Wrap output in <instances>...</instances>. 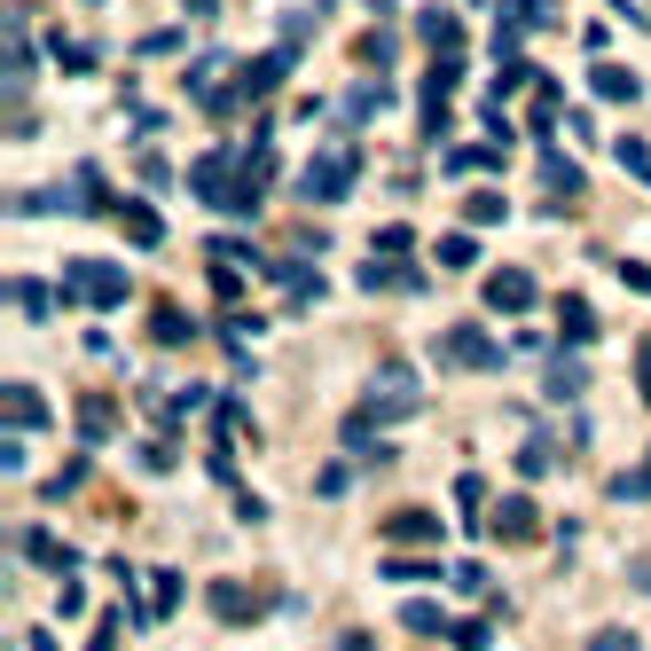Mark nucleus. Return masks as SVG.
<instances>
[{
  "instance_id": "nucleus-1",
  "label": "nucleus",
  "mask_w": 651,
  "mask_h": 651,
  "mask_svg": "<svg viewBox=\"0 0 651 651\" xmlns=\"http://www.w3.org/2000/svg\"><path fill=\"white\" fill-rule=\"evenodd\" d=\"M189 197L213 205V213H228V220H251V213H259V189L244 180V157H236V149H205V157L189 165Z\"/></svg>"
},
{
  "instance_id": "nucleus-2",
  "label": "nucleus",
  "mask_w": 651,
  "mask_h": 651,
  "mask_svg": "<svg viewBox=\"0 0 651 651\" xmlns=\"http://www.w3.org/2000/svg\"><path fill=\"white\" fill-rule=\"evenodd\" d=\"M63 291H71L79 307H95V314H118V307L134 299V283H126V267H111V259H71V275H63Z\"/></svg>"
},
{
  "instance_id": "nucleus-3",
  "label": "nucleus",
  "mask_w": 651,
  "mask_h": 651,
  "mask_svg": "<svg viewBox=\"0 0 651 651\" xmlns=\"http://www.w3.org/2000/svg\"><path fill=\"white\" fill-rule=\"evenodd\" d=\"M353 180H361V157L353 149H314L307 173H299V197L307 205H338V197H353Z\"/></svg>"
},
{
  "instance_id": "nucleus-4",
  "label": "nucleus",
  "mask_w": 651,
  "mask_h": 651,
  "mask_svg": "<svg viewBox=\"0 0 651 651\" xmlns=\"http://www.w3.org/2000/svg\"><path fill=\"white\" fill-rule=\"evenodd\" d=\"M416 409H424V385H416V369H409V361H378V378H369V416L401 424V416H416Z\"/></svg>"
},
{
  "instance_id": "nucleus-5",
  "label": "nucleus",
  "mask_w": 651,
  "mask_h": 651,
  "mask_svg": "<svg viewBox=\"0 0 651 651\" xmlns=\"http://www.w3.org/2000/svg\"><path fill=\"white\" fill-rule=\"evenodd\" d=\"M440 361H447V369H503L510 353H503L479 322H447V330H440Z\"/></svg>"
},
{
  "instance_id": "nucleus-6",
  "label": "nucleus",
  "mask_w": 651,
  "mask_h": 651,
  "mask_svg": "<svg viewBox=\"0 0 651 651\" xmlns=\"http://www.w3.org/2000/svg\"><path fill=\"white\" fill-rule=\"evenodd\" d=\"M455 79H463V55H432V71H424V95H416V118H424V134H440V126H447Z\"/></svg>"
},
{
  "instance_id": "nucleus-7",
  "label": "nucleus",
  "mask_w": 651,
  "mask_h": 651,
  "mask_svg": "<svg viewBox=\"0 0 651 651\" xmlns=\"http://www.w3.org/2000/svg\"><path fill=\"white\" fill-rule=\"evenodd\" d=\"M534 534H541V510H534L526 495H503V503L487 510V541H510V549H518V541H534Z\"/></svg>"
},
{
  "instance_id": "nucleus-8",
  "label": "nucleus",
  "mask_w": 651,
  "mask_h": 651,
  "mask_svg": "<svg viewBox=\"0 0 651 651\" xmlns=\"http://www.w3.org/2000/svg\"><path fill=\"white\" fill-rule=\"evenodd\" d=\"M479 299H487L495 314H526V307H534L541 291H534V275H526V267H495L487 283H479Z\"/></svg>"
},
{
  "instance_id": "nucleus-9",
  "label": "nucleus",
  "mask_w": 651,
  "mask_h": 651,
  "mask_svg": "<svg viewBox=\"0 0 651 651\" xmlns=\"http://www.w3.org/2000/svg\"><path fill=\"white\" fill-rule=\"evenodd\" d=\"M291 63H299V48H275V55H259V63H244V103H259V95H275V86L291 79Z\"/></svg>"
},
{
  "instance_id": "nucleus-10",
  "label": "nucleus",
  "mask_w": 651,
  "mask_h": 651,
  "mask_svg": "<svg viewBox=\"0 0 651 651\" xmlns=\"http://www.w3.org/2000/svg\"><path fill=\"white\" fill-rule=\"evenodd\" d=\"M589 95H597V103H643V79L604 55V63H589Z\"/></svg>"
},
{
  "instance_id": "nucleus-11",
  "label": "nucleus",
  "mask_w": 651,
  "mask_h": 651,
  "mask_svg": "<svg viewBox=\"0 0 651 651\" xmlns=\"http://www.w3.org/2000/svg\"><path fill=\"white\" fill-rule=\"evenodd\" d=\"M440 534H447V526H440L432 510H393V518H385V549H432Z\"/></svg>"
},
{
  "instance_id": "nucleus-12",
  "label": "nucleus",
  "mask_w": 651,
  "mask_h": 651,
  "mask_svg": "<svg viewBox=\"0 0 651 651\" xmlns=\"http://www.w3.org/2000/svg\"><path fill=\"white\" fill-rule=\"evenodd\" d=\"M510 157H503V142H463V149H447L440 157V173L447 180H472V173H503Z\"/></svg>"
},
{
  "instance_id": "nucleus-13",
  "label": "nucleus",
  "mask_w": 651,
  "mask_h": 651,
  "mask_svg": "<svg viewBox=\"0 0 651 651\" xmlns=\"http://www.w3.org/2000/svg\"><path fill=\"white\" fill-rule=\"evenodd\" d=\"M24 557H32V566H48V574H79V549H71V541H55L48 526H32V534H24Z\"/></svg>"
},
{
  "instance_id": "nucleus-14",
  "label": "nucleus",
  "mask_w": 651,
  "mask_h": 651,
  "mask_svg": "<svg viewBox=\"0 0 651 651\" xmlns=\"http://www.w3.org/2000/svg\"><path fill=\"white\" fill-rule=\"evenodd\" d=\"M63 205H71V213H118V205H111V189H103V173H95V165H79V173H71V189H63Z\"/></svg>"
},
{
  "instance_id": "nucleus-15",
  "label": "nucleus",
  "mask_w": 651,
  "mask_h": 651,
  "mask_svg": "<svg viewBox=\"0 0 651 651\" xmlns=\"http://www.w3.org/2000/svg\"><path fill=\"white\" fill-rule=\"evenodd\" d=\"M455 510H463V534H479V541H487V479H479V472H463V479H455Z\"/></svg>"
},
{
  "instance_id": "nucleus-16",
  "label": "nucleus",
  "mask_w": 651,
  "mask_h": 651,
  "mask_svg": "<svg viewBox=\"0 0 651 651\" xmlns=\"http://www.w3.org/2000/svg\"><path fill=\"white\" fill-rule=\"evenodd\" d=\"M416 40H424L432 55H463V24H455L447 9H424V17H416Z\"/></svg>"
},
{
  "instance_id": "nucleus-17",
  "label": "nucleus",
  "mask_w": 651,
  "mask_h": 651,
  "mask_svg": "<svg viewBox=\"0 0 651 651\" xmlns=\"http://www.w3.org/2000/svg\"><path fill=\"white\" fill-rule=\"evenodd\" d=\"M557 330H566V345H589L597 338V307L581 291H566V299H557Z\"/></svg>"
},
{
  "instance_id": "nucleus-18",
  "label": "nucleus",
  "mask_w": 651,
  "mask_h": 651,
  "mask_svg": "<svg viewBox=\"0 0 651 651\" xmlns=\"http://www.w3.org/2000/svg\"><path fill=\"white\" fill-rule=\"evenodd\" d=\"M118 228H126L142 251H157V244H165V220H157V205H134V197H126V205H118Z\"/></svg>"
},
{
  "instance_id": "nucleus-19",
  "label": "nucleus",
  "mask_w": 651,
  "mask_h": 651,
  "mask_svg": "<svg viewBox=\"0 0 651 651\" xmlns=\"http://www.w3.org/2000/svg\"><path fill=\"white\" fill-rule=\"evenodd\" d=\"M432 259H440L447 275H463V267H479V228H455V236H440V244H432Z\"/></svg>"
},
{
  "instance_id": "nucleus-20",
  "label": "nucleus",
  "mask_w": 651,
  "mask_h": 651,
  "mask_svg": "<svg viewBox=\"0 0 651 651\" xmlns=\"http://www.w3.org/2000/svg\"><path fill=\"white\" fill-rule=\"evenodd\" d=\"M503 220H510L503 189H472V197H463V228H503Z\"/></svg>"
},
{
  "instance_id": "nucleus-21",
  "label": "nucleus",
  "mask_w": 651,
  "mask_h": 651,
  "mask_svg": "<svg viewBox=\"0 0 651 651\" xmlns=\"http://www.w3.org/2000/svg\"><path fill=\"white\" fill-rule=\"evenodd\" d=\"M259 275H275V283H283V291H291V299H314V291H322V275H314V267H307V259H267V267H259Z\"/></svg>"
},
{
  "instance_id": "nucleus-22",
  "label": "nucleus",
  "mask_w": 651,
  "mask_h": 651,
  "mask_svg": "<svg viewBox=\"0 0 651 651\" xmlns=\"http://www.w3.org/2000/svg\"><path fill=\"white\" fill-rule=\"evenodd\" d=\"M236 157H244V180H251V189L267 197V180H275V142H267V126H259V134L236 149Z\"/></svg>"
},
{
  "instance_id": "nucleus-23",
  "label": "nucleus",
  "mask_w": 651,
  "mask_h": 651,
  "mask_svg": "<svg viewBox=\"0 0 651 651\" xmlns=\"http://www.w3.org/2000/svg\"><path fill=\"white\" fill-rule=\"evenodd\" d=\"M213 612H220L228 628H251V620H259V604H251L244 581H220V589H213Z\"/></svg>"
},
{
  "instance_id": "nucleus-24",
  "label": "nucleus",
  "mask_w": 651,
  "mask_h": 651,
  "mask_svg": "<svg viewBox=\"0 0 651 651\" xmlns=\"http://www.w3.org/2000/svg\"><path fill=\"white\" fill-rule=\"evenodd\" d=\"M149 338L157 345H197V322L180 314V307H149Z\"/></svg>"
},
{
  "instance_id": "nucleus-25",
  "label": "nucleus",
  "mask_w": 651,
  "mask_h": 651,
  "mask_svg": "<svg viewBox=\"0 0 651 651\" xmlns=\"http://www.w3.org/2000/svg\"><path fill=\"white\" fill-rule=\"evenodd\" d=\"M541 180H549V213H557V197H581V165L574 157H541Z\"/></svg>"
},
{
  "instance_id": "nucleus-26",
  "label": "nucleus",
  "mask_w": 651,
  "mask_h": 651,
  "mask_svg": "<svg viewBox=\"0 0 651 651\" xmlns=\"http://www.w3.org/2000/svg\"><path fill=\"white\" fill-rule=\"evenodd\" d=\"M9 424H17V432H40V424H48V401H40L32 385H9Z\"/></svg>"
},
{
  "instance_id": "nucleus-27",
  "label": "nucleus",
  "mask_w": 651,
  "mask_h": 651,
  "mask_svg": "<svg viewBox=\"0 0 651 651\" xmlns=\"http://www.w3.org/2000/svg\"><path fill=\"white\" fill-rule=\"evenodd\" d=\"M447 566H432V557H409V549H385V581H440Z\"/></svg>"
},
{
  "instance_id": "nucleus-28",
  "label": "nucleus",
  "mask_w": 651,
  "mask_h": 651,
  "mask_svg": "<svg viewBox=\"0 0 651 651\" xmlns=\"http://www.w3.org/2000/svg\"><path fill=\"white\" fill-rule=\"evenodd\" d=\"M401 628H416V636H447L455 620H447L440 604H424V597H416V604H401Z\"/></svg>"
},
{
  "instance_id": "nucleus-29",
  "label": "nucleus",
  "mask_w": 651,
  "mask_h": 651,
  "mask_svg": "<svg viewBox=\"0 0 651 651\" xmlns=\"http://www.w3.org/2000/svg\"><path fill=\"white\" fill-rule=\"evenodd\" d=\"M79 432H86V447H95V440H111V432H118L111 401H79Z\"/></svg>"
},
{
  "instance_id": "nucleus-30",
  "label": "nucleus",
  "mask_w": 651,
  "mask_h": 651,
  "mask_svg": "<svg viewBox=\"0 0 651 651\" xmlns=\"http://www.w3.org/2000/svg\"><path fill=\"white\" fill-rule=\"evenodd\" d=\"M86 472H95V463H86V455H71L63 472H55V479L40 487V495H48V503H63V495H79V487H86Z\"/></svg>"
},
{
  "instance_id": "nucleus-31",
  "label": "nucleus",
  "mask_w": 651,
  "mask_h": 651,
  "mask_svg": "<svg viewBox=\"0 0 651 651\" xmlns=\"http://www.w3.org/2000/svg\"><path fill=\"white\" fill-rule=\"evenodd\" d=\"M393 55H401V40H393V17H378V32L361 40V63H385V71H393Z\"/></svg>"
},
{
  "instance_id": "nucleus-32",
  "label": "nucleus",
  "mask_w": 651,
  "mask_h": 651,
  "mask_svg": "<svg viewBox=\"0 0 651 651\" xmlns=\"http://www.w3.org/2000/svg\"><path fill=\"white\" fill-rule=\"evenodd\" d=\"M581 385H589V369H581V361H549V401H574Z\"/></svg>"
},
{
  "instance_id": "nucleus-33",
  "label": "nucleus",
  "mask_w": 651,
  "mask_h": 651,
  "mask_svg": "<svg viewBox=\"0 0 651 651\" xmlns=\"http://www.w3.org/2000/svg\"><path fill=\"white\" fill-rule=\"evenodd\" d=\"M338 118H345V126H361V118H378V86H369V79H361V86H345V103H338Z\"/></svg>"
},
{
  "instance_id": "nucleus-34",
  "label": "nucleus",
  "mask_w": 651,
  "mask_h": 651,
  "mask_svg": "<svg viewBox=\"0 0 651 651\" xmlns=\"http://www.w3.org/2000/svg\"><path fill=\"white\" fill-rule=\"evenodd\" d=\"M447 643H455V651H487V643H495V628H487V620H455V628H447Z\"/></svg>"
},
{
  "instance_id": "nucleus-35",
  "label": "nucleus",
  "mask_w": 651,
  "mask_h": 651,
  "mask_svg": "<svg viewBox=\"0 0 651 651\" xmlns=\"http://www.w3.org/2000/svg\"><path fill=\"white\" fill-rule=\"evenodd\" d=\"M48 55H55L63 71H95V48H86V40H48Z\"/></svg>"
},
{
  "instance_id": "nucleus-36",
  "label": "nucleus",
  "mask_w": 651,
  "mask_h": 651,
  "mask_svg": "<svg viewBox=\"0 0 651 651\" xmlns=\"http://www.w3.org/2000/svg\"><path fill=\"white\" fill-rule=\"evenodd\" d=\"M612 157H620V165H628V180H643V189H651V149H643V142H636V134H628V142H620V149H612Z\"/></svg>"
},
{
  "instance_id": "nucleus-37",
  "label": "nucleus",
  "mask_w": 651,
  "mask_h": 651,
  "mask_svg": "<svg viewBox=\"0 0 651 651\" xmlns=\"http://www.w3.org/2000/svg\"><path fill=\"white\" fill-rule=\"evenodd\" d=\"M612 503H651V463H643V472H620V479H612Z\"/></svg>"
},
{
  "instance_id": "nucleus-38",
  "label": "nucleus",
  "mask_w": 651,
  "mask_h": 651,
  "mask_svg": "<svg viewBox=\"0 0 651 651\" xmlns=\"http://www.w3.org/2000/svg\"><path fill=\"white\" fill-rule=\"evenodd\" d=\"M173 604H180V574H149V612L165 620Z\"/></svg>"
},
{
  "instance_id": "nucleus-39",
  "label": "nucleus",
  "mask_w": 651,
  "mask_h": 651,
  "mask_svg": "<svg viewBox=\"0 0 651 651\" xmlns=\"http://www.w3.org/2000/svg\"><path fill=\"white\" fill-rule=\"evenodd\" d=\"M213 291H220V307H236V299H244V275H236L220 251H213Z\"/></svg>"
},
{
  "instance_id": "nucleus-40",
  "label": "nucleus",
  "mask_w": 651,
  "mask_h": 651,
  "mask_svg": "<svg viewBox=\"0 0 651 651\" xmlns=\"http://www.w3.org/2000/svg\"><path fill=\"white\" fill-rule=\"evenodd\" d=\"M409 244H416V236H409L401 220H385V228H378V259H409Z\"/></svg>"
},
{
  "instance_id": "nucleus-41",
  "label": "nucleus",
  "mask_w": 651,
  "mask_h": 651,
  "mask_svg": "<svg viewBox=\"0 0 651 651\" xmlns=\"http://www.w3.org/2000/svg\"><path fill=\"white\" fill-rule=\"evenodd\" d=\"M510 9H518L526 24H541V32H557V24H566V17H557V0H510Z\"/></svg>"
},
{
  "instance_id": "nucleus-42",
  "label": "nucleus",
  "mask_w": 651,
  "mask_h": 651,
  "mask_svg": "<svg viewBox=\"0 0 651 651\" xmlns=\"http://www.w3.org/2000/svg\"><path fill=\"white\" fill-rule=\"evenodd\" d=\"M541 472H549V440H526L518 447V479H541Z\"/></svg>"
},
{
  "instance_id": "nucleus-43",
  "label": "nucleus",
  "mask_w": 651,
  "mask_h": 651,
  "mask_svg": "<svg viewBox=\"0 0 651 651\" xmlns=\"http://www.w3.org/2000/svg\"><path fill=\"white\" fill-rule=\"evenodd\" d=\"M353 487V463H322V472H314V495H345Z\"/></svg>"
},
{
  "instance_id": "nucleus-44",
  "label": "nucleus",
  "mask_w": 651,
  "mask_h": 651,
  "mask_svg": "<svg viewBox=\"0 0 651 651\" xmlns=\"http://www.w3.org/2000/svg\"><path fill=\"white\" fill-rule=\"evenodd\" d=\"M55 612H63V620H79V612H86V589H79V574H63V589H55Z\"/></svg>"
},
{
  "instance_id": "nucleus-45",
  "label": "nucleus",
  "mask_w": 651,
  "mask_h": 651,
  "mask_svg": "<svg viewBox=\"0 0 651 651\" xmlns=\"http://www.w3.org/2000/svg\"><path fill=\"white\" fill-rule=\"evenodd\" d=\"M589 651H643V643H636V628H597Z\"/></svg>"
},
{
  "instance_id": "nucleus-46",
  "label": "nucleus",
  "mask_w": 651,
  "mask_h": 651,
  "mask_svg": "<svg viewBox=\"0 0 651 651\" xmlns=\"http://www.w3.org/2000/svg\"><path fill=\"white\" fill-rule=\"evenodd\" d=\"M620 283H628V291H643V299H651V259H620Z\"/></svg>"
},
{
  "instance_id": "nucleus-47",
  "label": "nucleus",
  "mask_w": 651,
  "mask_h": 651,
  "mask_svg": "<svg viewBox=\"0 0 651 651\" xmlns=\"http://www.w3.org/2000/svg\"><path fill=\"white\" fill-rule=\"evenodd\" d=\"M518 86H534V71H526V63H503V71H495V95H518Z\"/></svg>"
},
{
  "instance_id": "nucleus-48",
  "label": "nucleus",
  "mask_w": 651,
  "mask_h": 651,
  "mask_svg": "<svg viewBox=\"0 0 651 651\" xmlns=\"http://www.w3.org/2000/svg\"><path fill=\"white\" fill-rule=\"evenodd\" d=\"M118 628H126V612H118V620H103L95 636H86V651H118Z\"/></svg>"
},
{
  "instance_id": "nucleus-49",
  "label": "nucleus",
  "mask_w": 651,
  "mask_h": 651,
  "mask_svg": "<svg viewBox=\"0 0 651 651\" xmlns=\"http://www.w3.org/2000/svg\"><path fill=\"white\" fill-rule=\"evenodd\" d=\"M581 48H589V63H604V48H612V32H604V24H581Z\"/></svg>"
},
{
  "instance_id": "nucleus-50",
  "label": "nucleus",
  "mask_w": 651,
  "mask_h": 651,
  "mask_svg": "<svg viewBox=\"0 0 651 651\" xmlns=\"http://www.w3.org/2000/svg\"><path fill=\"white\" fill-rule=\"evenodd\" d=\"M636 385H643V401H651V338H636Z\"/></svg>"
},
{
  "instance_id": "nucleus-51",
  "label": "nucleus",
  "mask_w": 651,
  "mask_h": 651,
  "mask_svg": "<svg viewBox=\"0 0 651 651\" xmlns=\"http://www.w3.org/2000/svg\"><path fill=\"white\" fill-rule=\"evenodd\" d=\"M24 651H63V643H55V628H32V636H24Z\"/></svg>"
},
{
  "instance_id": "nucleus-52",
  "label": "nucleus",
  "mask_w": 651,
  "mask_h": 651,
  "mask_svg": "<svg viewBox=\"0 0 651 651\" xmlns=\"http://www.w3.org/2000/svg\"><path fill=\"white\" fill-rule=\"evenodd\" d=\"M338 651H378V643H369V636H361V628H353V636H345V643H338Z\"/></svg>"
},
{
  "instance_id": "nucleus-53",
  "label": "nucleus",
  "mask_w": 651,
  "mask_h": 651,
  "mask_svg": "<svg viewBox=\"0 0 651 651\" xmlns=\"http://www.w3.org/2000/svg\"><path fill=\"white\" fill-rule=\"evenodd\" d=\"M189 17H220V0H189Z\"/></svg>"
},
{
  "instance_id": "nucleus-54",
  "label": "nucleus",
  "mask_w": 651,
  "mask_h": 651,
  "mask_svg": "<svg viewBox=\"0 0 651 651\" xmlns=\"http://www.w3.org/2000/svg\"><path fill=\"white\" fill-rule=\"evenodd\" d=\"M369 9H378V17H393V0H369Z\"/></svg>"
}]
</instances>
